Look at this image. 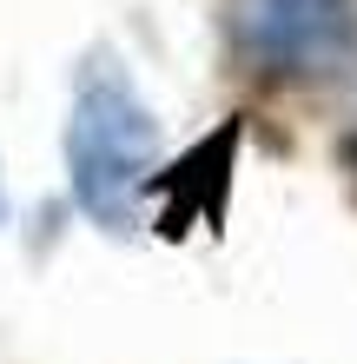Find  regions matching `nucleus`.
<instances>
[{
    "instance_id": "f257e3e1",
    "label": "nucleus",
    "mask_w": 357,
    "mask_h": 364,
    "mask_svg": "<svg viewBox=\"0 0 357 364\" xmlns=\"http://www.w3.org/2000/svg\"><path fill=\"white\" fill-rule=\"evenodd\" d=\"M153 159H159V119L139 100V87L119 73V60H93L79 73L73 93V119H67V166H73V192L99 225L126 232L133 212L153 186Z\"/></svg>"
},
{
    "instance_id": "7ed1b4c3",
    "label": "nucleus",
    "mask_w": 357,
    "mask_h": 364,
    "mask_svg": "<svg viewBox=\"0 0 357 364\" xmlns=\"http://www.w3.org/2000/svg\"><path fill=\"white\" fill-rule=\"evenodd\" d=\"M0 225H7V192H0Z\"/></svg>"
},
{
    "instance_id": "f03ea898",
    "label": "nucleus",
    "mask_w": 357,
    "mask_h": 364,
    "mask_svg": "<svg viewBox=\"0 0 357 364\" xmlns=\"http://www.w3.org/2000/svg\"><path fill=\"white\" fill-rule=\"evenodd\" d=\"M238 40L278 73H338L357 53V0H238Z\"/></svg>"
}]
</instances>
